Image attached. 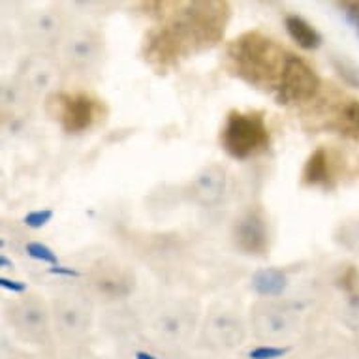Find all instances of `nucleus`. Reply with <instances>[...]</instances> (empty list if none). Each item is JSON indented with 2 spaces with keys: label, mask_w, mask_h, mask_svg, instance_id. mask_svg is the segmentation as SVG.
<instances>
[{
  "label": "nucleus",
  "mask_w": 359,
  "mask_h": 359,
  "mask_svg": "<svg viewBox=\"0 0 359 359\" xmlns=\"http://www.w3.org/2000/svg\"><path fill=\"white\" fill-rule=\"evenodd\" d=\"M248 327L239 311L228 305H215L201 325V346L212 353H230L247 341Z\"/></svg>",
  "instance_id": "10"
},
{
  "label": "nucleus",
  "mask_w": 359,
  "mask_h": 359,
  "mask_svg": "<svg viewBox=\"0 0 359 359\" xmlns=\"http://www.w3.org/2000/svg\"><path fill=\"white\" fill-rule=\"evenodd\" d=\"M269 128L259 109H231L220 130V145L231 158L248 160L269 149Z\"/></svg>",
  "instance_id": "4"
},
{
  "label": "nucleus",
  "mask_w": 359,
  "mask_h": 359,
  "mask_svg": "<svg viewBox=\"0 0 359 359\" xmlns=\"http://www.w3.org/2000/svg\"><path fill=\"white\" fill-rule=\"evenodd\" d=\"M100 325L106 333H109L115 339L128 341V339H134V337L140 335L143 322L137 312L130 311L126 306H117V309H109L102 316Z\"/></svg>",
  "instance_id": "17"
},
{
  "label": "nucleus",
  "mask_w": 359,
  "mask_h": 359,
  "mask_svg": "<svg viewBox=\"0 0 359 359\" xmlns=\"http://www.w3.org/2000/svg\"><path fill=\"white\" fill-rule=\"evenodd\" d=\"M320 90V76L314 72L306 60L297 55H290L288 66L284 72L283 85L278 88L280 104H295V102H311Z\"/></svg>",
  "instance_id": "15"
},
{
  "label": "nucleus",
  "mask_w": 359,
  "mask_h": 359,
  "mask_svg": "<svg viewBox=\"0 0 359 359\" xmlns=\"http://www.w3.org/2000/svg\"><path fill=\"white\" fill-rule=\"evenodd\" d=\"M335 128L341 134L359 140V100H350L337 115Z\"/></svg>",
  "instance_id": "22"
},
{
  "label": "nucleus",
  "mask_w": 359,
  "mask_h": 359,
  "mask_svg": "<svg viewBox=\"0 0 359 359\" xmlns=\"http://www.w3.org/2000/svg\"><path fill=\"white\" fill-rule=\"evenodd\" d=\"M250 286L258 295H262V299H273L283 294L286 286H288V277L283 269L277 267H265L259 269L252 275Z\"/></svg>",
  "instance_id": "19"
},
{
  "label": "nucleus",
  "mask_w": 359,
  "mask_h": 359,
  "mask_svg": "<svg viewBox=\"0 0 359 359\" xmlns=\"http://www.w3.org/2000/svg\"><path fill=\"white\" fill-rule=\"evenodd\" d=\"M88 286L107 301H123L136 290V275L126 265L113 259L96 262L87 275Z\"/></svg>",
  "instance_id": "12"
},
{
  "label": "nucleus",
  "mask_w": 359,
  "mask_h": 359,
  "mask_svg": "<svg viewBox=\"0 0 359 359\" xmlns=\"http://www.w3.org/2000/svg\"><path fill=\"white\" fill-rule=\"evenodd\" d=\"M331 66L342 81L350 87L359 88V65L355 60L348 59L346 55H331Z\"/></svg>",
  "instance_id": "24"
},
{
  "label": "nucleus",
  "mask_w": 359,
  "mask_h": 359,
  "mask_svg": "<svg viewBox=\"0 0 359 359\" xmlns=\"http://www.w3.org/2000/svg\"><path fill=\"white\" fill-rule=\"evenodd\" d=\"M153 13L162 23L143 40V57L156 72H168L189 55L212 48L222 40L231 18V8L222 0L200 2H154Z\"/></svg>",
  "instance_id": "1"
},
{
  "label": "nucleus",
  "mask_w": 359,
  "mask_h": 359,
  "mask_svg": "<svg viewBox=\"0 0 359 359\" xmlns=\"http://www.w3.org/2000/svg\"><path fill=\"white\" fill-rule=\"evenodd\" d=\"M290 51L258 30H248L231 40L226 48L228 68L252 87L275 90L283 85Z\"/></svg>",
  "instance_id": "2"
},
{
  "label": "nucleus",
  "mask_w": 359,
  "mask_h": 359,
  "mask_svg": "<svg viewBox=\"0 0 359 359\" xmlns=\"http://www.w3.org/2000/svg\"><path fill=\"white\" fill-rule=\"evenodd\" d=\"M66 19L57 8H38L30 10L21 21V36L23 41L36 53L57 51L60 41L65 38Z\"/></svg>",
  "instance_id": "11"
},
{
  "label": "nucleus",
  "mask_w": 359,
  "mask_h": 359,
  "mask_svg": "<svg viewBox=\"0 0 359 359\" xmlns=\"http://www.w3.org/2000/svg\"><path fill=\"white\" fill-rule=\"evenodd\" d=\"M55 335L68 346H79L87 341L95 324V309L88 297L79 292H62L51 301Z\"/></svg>",
  "instance_id": "9"
},
{
  "label": "nucleus",
  "mask_w": 359,
  "mask_h": 359,
  "mask_svg": "<svg viewBox=\"0 0 359 359\" xmlns=\"http://www.w3.org/2000/svg\"><path fill=\"white\" fill-rule=\"evenodd\" d=\"M335 241L339 247L352 254H359V217L348 218L335 230Z\"/></svg>",
  "instance_id": "23"
},
{
  "label": "nucleus",
  "mask_w": 359,
  "mask_h": 359,
  "mask_svg": "<svg viewBox=\"0 0 359 359\" xmlns=\"http://www.w3.org/2000/svg\"><path fill=\"white\" fill-rule=\"evenodd\" d=\"M201 305L194 297H173L154 306L147 320L149 339L171 353H183L200 327Z\"/></svg>",
  "instance_id": "3"
},
{
  "label": "nucleus",
  "mask_w": 359,
  "mask_h": 359,
  "mask_svg": "<svg viewBox=\"0 0 359 359\" xmlns=\"http://www.w3.org/2000/svg\"><path fill=\"white\" fill-rule=\"evenodd\" d=\"M231 241L239 252L247 256H265L269 250L267 218L259 207H250L236 218L231 226Z\"/></svg>",
  "instance_id": "14"
},
{
  "label": "nucleus",
  "mask_w": 359,
  "mask_h": 359,
  "mask_svg": "<svg viewBox=\"0 0 359 359\" xmlns=\"http://www.w3.org/2000/svg\"><path fill=\"white\" fill-rule=\"evenodd\" d=\"M34 104V98L21 87V83L13 77L2 85V107L4 111H27Z\"/></svg>",
  "instance_id": "21"
},
{
  "label": "nucleus",
  "mask_w": 359,
  "mask_h": 359,
  "mask_svg": "<svg viewBox=\"0 0 359 359\" xmlns=\"http://www.w3.org/2000/svg\"><path fill=\"white\" fill-rule=\"evenodd\" d=\"M43 102H46V113L49 118L59 123L66 134L87 132L106 115L104 104L88 93L57 90Z\"/></svg>",
  "instance_id": "8"
},
{
  "label": "nucleus",
  "mask_w": 359,
  "mask_h": 359,
  "mask_svg": "<svg viewBox=\"0 0 359 359\" xmlns=\"http://www.w3.org/2000/svg\"><path fill=\"white\" fill-rule=\"evenodd\" d=\"M341 322L350 331H359V295L348 294V297L342 303Z\"/></svg>",
  "instance_id": "25"
},
{
  "label": "nucleus",
  "mask_w": 359,
  "mask_h": 359,
  "mask_svg": "<svg viewBox=\"0 0 359 359\" xmlns=\"http://www.w3.org/2000/svg\"><path fill=\"white\" fill-rule=\"evenodd\" d=\"M284 27L292 40L305 51H314L322 46V34L305 18L290 13L284 19Z\"/></svg>",
  "instance_id": "20"
},
{
  "label": "nucleus",
  "mask_w": 359,
  "mask_h": 359,
  "mask_svg": "<svg viewBox=\"0 0 359 359\" xmlns=\"http://www.w3.org/2000/svg\"><path fill=\"white\" fill-rule=\"evenodd\" d=\"M77 359H96V358H95V355H87V353H81V355H79Z\"/></svg>",
  "instance_id": "29"
},
{
  "label": "nucleus",
  "mask_w": 359,
  "mask_h": 359,
  "mask_svg": "<svg viewBox=\"0 0 359 359\" xmlns=\"http://www.w3.org/2000/svg\"><path fill=\"white\" fill-rule=\"evenodd\" d=\"M331 181L330 170V154L324 147L312 151L311 156L306 158L303 171H301V184L303 187H327Z\"/></svg>",
  "instance_id": "18"
},
{
  "label": "nucleus",
  "mask_w": 359,
  "mask_h": 359,
  "mask_svg": "<svg viewBox=\"0 0 359 359\" xmlns=\"http://www.w3.org/2000/svg\"><path fill=\"white\" fill-rule=\"evenodd\" d=\"M51 218H53V211H49V209H43V211H32L25 217V224L30 226V228H34V230H38V228H43Z\"/></svg>",
  "instance_id": "28"
},
{
  "label": "nucleus",
  "mask_w": 359,
  "mask_h": 359,
  "mask_svg": "<svg viewBox=\"0 0 359 359\" xmlns=\"http://www.w3.org/2000/svg\"><path fill=\"white\" fill-rule=\"evenodd\" d=\"M106 57V41L100 30L79 25L66 30L65 38L57 48V62L62 70L88 76L95 74Z\"/></svg>",
  "instance_id": "6"
},
{
  "label": "nucleus",
  "mask_w": 359,
  "mask_h": 359,
  "mask_svg": "<svg viewBox=\"0 0 359 359\" xmlns=\"http://www.w3.org/2000/svg\"><path fill=\"white\" fill-rule=\"evenodd\" d=\"M337 6H339V10H341V13L344 15L348 23L352 25V29L359 34V2L346 0V2H339Z\"/></svg>",
  "instance_id": "27"
},
{
  "label": "nucleus",
  "mask_w": 359,
  "mask_h": 359,
  "mask_svg": "<svg viewBox=\"0 0 359 359\" xmlns=\"http://www.w3.org/2000/svg\"><path fill=\"white\" fill-rule=\"evenodd\" d=\"M60 70L62 68L59 66L57 59H51L43 53H34L21 60L15 79L34 98V102L40 96H43V100H46L49 95L59 90L57 85H59Z\"/></svg>",
  "instance_id": "13"
},
{
  "label": "nucleus",
  "mask_w": 359,
  "mask_h": 359,
  "mask_svg": "<svg viewBox=\"0 0 359 359\" xmlns=\"http://www.w3.org/2000/svg\"><path fill=\"white\" fill-rule=\"evenodd\" d=\"M4 318L19 341L30 346L48 348L53 342L55 327L51 305L38 295H23L10 301L4 309Z\"/></svg>",
  "instance_id": "5"
},
{
  "label": "nucleus",
  "mask_w": 359,
  "mask_h": 359,
  "mask_svg": "<svg viewBox=\"0 0 359 359\" xmlns=\"http://www.w3.org/2000/svg\"><path fill=\"white\" fill-rule=\"evenodd\" d=\"M27 252L34 259L46 262V264H57V256L49 247L41 245V243H27Z\"/></svg>",
  "instance_id": "26"
},
{
  "label": "nucleus",
  "mask_w": 359,
  "mask_h": 359,
  "mask_svg": "<svg viewBox=\"0 0 359 359\" xmlns=\"http://www.w3.org/2000/svg\"><path fill=\"white\" fill-rule=\"evenodd\" d=\"M358 358H359V344H358Z\"/></svg>",
  "instance_id": "30"
},
{
  "label": "nucleus",
  "mask_w": 359,
  "mask_h": 359,
  "mask_svg": "<svg viewBox=\"0 0 359 359\" xmlns=\"http://www.w3.org/2000/svg\"><path fill=\"white\" fill-rule=\"evenodd\" d=\"M250 330L265 346L288 344L299 335L301 316L288 303L259 299L250 306Z\"/></svg>",
  "instance_id": "7"
},
{
  "label": "nucleus",
  "mask_w": 359,
  "mask_h": 359,
  "mask_svg": "<svg viewBox=\"0 0 359 359\" xmlns=\"http://www.w3.org/2000/svg\"><path fill=\"white\" fill-rule=\"evenodd\" d=\"M226 170L220 164H207L203 165L190 183V194L196 203L203 207L217 205L218 201L224 198L226 192Z\"/></svg>",
  "instance_id": "16"
}]
</instances>
